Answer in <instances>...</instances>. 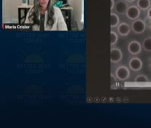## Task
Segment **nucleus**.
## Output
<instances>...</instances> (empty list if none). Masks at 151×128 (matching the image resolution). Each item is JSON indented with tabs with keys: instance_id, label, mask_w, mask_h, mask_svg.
Here are the masks:
<instances>
[{
	"instance_id": "obj_9",
	"label": "nucleus",
	"mask_w": 151,
	"mask_h": 128,
	"mask_svg": "<svg viewBox=\"0 0 151 128\" xmlns=\"http://www.w3.org/2000/svg\"><path fill=\"white\" fill-rule=\"evenodd\" d=\"M150 0H137V5L142 10H147L150 7Z\"/></svg>"
},
{
	"instance_id": "obj_5",
	"label": "nucleus",
	"mask_w": 151,
	"mask_h": 128,
	"mask_svg": "<svg viewBox=\"0 0 151 128\" xmlns=\"http://www.w3.org/2000/svg\"><path fill=\"white\" fill-rule=\"evenodd\" d=\"M122 59V51L118 48H112L110 52V60L112 63H117Z\"/></svg>"
},
{
	"instance_id": "obj_13",
	"label": "nucleus",
	"mask_w": 151,
	"mask_h": 128,
	"mask_svg": "<svg viewBox=\"0 0 151 128\" xmlns=\"http://www.w3.org/2000/svg\"><path fill=\"white\" fill-rule=\"evenodd\" d=\"M110 38H111V45H115L118 41V36L114 31H111L110 33Z\"/></svg>"
},
{
	"instance_id": "obj_15",
	"label": "nucleus",
	"mask_w": 151,
	"mask_h": 128,
	"mask_svg": "<svg viewBox=\"0 0 151 128\" xmlns=\"http://www.w3.org/2000/svg\"><path fill=\"white\" fill-rule=\"evenodd\" d=\"M147 17H148V18L151 20V7L150 8H149L148 9H147Z\"/></svg>"
},
{
	"instance_id": "obj_18",
	"label": "nucleus",
	"mask_w": 151,
	"mask_h": 128,
	"mask_svg": "<svg viewBox=\"0 0 151 128\" xmlns=\"http://www.w3.org/2000/svg\"><path fill=\"white\" fill-rule=\"evenodd\" d=\"M150 67H151V60H150Z\"/></svg>"
},
{
	"instance_id": "obj_6",
	"label": "nucleus",
	"mask_w": 151,
	"mask_h": 128,
	"mask_svg": "<svg viewBox=\"0 0 151 128\" xmlns=\"http://www.w3.org/2000/svg\"><path fill=\"white\" fill-rule=\"evenodd\" d=\"M129 67L132 71L137 72L142 67V62L138 57H133L129 62Z\"/></svg>"
},
{
	"instance_id": "obj_14",
	"label": "nucleus",
	"mask_w": 151,
	"mask_h": 128,
	"mask_svg": "<svg viewBox=\"0 0 151 128\" xmlns=\"http://www.w3.org/2000/svg\"><path fill=\"white\" fill-rule=\"evenodd\" d=\"M116 85V77L113 74H111V87L114 88Z\"/></svg>"
},
{
	"instance_id": "obj_17",
	"label": "nucleus",
	"mask_w": 151,
	"mask_h": 128,
	"mask_svg": "<svg viewBox=\"0 0 151 128\" xmlns=\"http://www.w3.org/2000/svg\"><path fill=\"white\" fill-rule=\"evenodd\" d=\"M125 1H127V2H133L135 0H125Z\"/></svg>"
},
{
	"instance_id": "obj_4",
	"label": "nucleus",
	"mask_w": 151,
	"mask_h": 128,
	"mask_svg": "<svg viewBox=\"0 0 151 128\" xmlns=\"http://www.w3.org/2000/svg\"><path fill=\"white\" fill-rule=\"evenodd\" d=\"M142 47L140 44V43L137 41H132L128 44L127 50L131 55H137L141 52Z\"/></svg>"
},
{
	"instance_id": "obj_1",
	"label": "nucleus",
	"mask_w": 151,
	"mask_h": 128,
	"mask_svg": "<svg viewBox=\"0 0 151 128\" xmlns=\"http://www.w3.org/2000/svg\"><path fill=\"white\" fill-rule=\"evenodd\" d=\"M126 15L127 18L131 20H135L138 19L140 15V10L137 6L132 5L128 7L127 12H126Z\"/></svg>"
},
{
	"instance_id": "obj_2",
	"label": "nucleus",
	"mask_w": 151,
	"mask_h": 128,
	"mask_svg": "<svg viewBox=\"0 0 151 128\" xmlns=\"http://www.w3.org/2000/svg\"><path fill=\"white\" fill-rule=\"evenodd\" d=\"M130 75L129 69L125 66H120L117 67L115 71V75L119 80H126L128 79Z\"/></svg>"
},
{
	"instance_id": "obj_16",
	"label": "nucleus",
	"mask_w": 151,
	"mask_h": 128,
	"mask_svg": "<svg viewBox=\"0 0 151 128\" xmlns=\"http://www.w3.org/2000/svg\"><path fill=\"white\" fill-rule=\"evenodd\" d=\"M111 1V7H110V9H113L114 8V5H115V3H114V0H110Z\"/></svg>"
},
{
	"instance_id": "obj_11",
	"label": "nucleus",
	"mask_w": 151,
	"mask_h": 128,
	"mask_svg": "<svg viewBox=\"0 0 151 128\" xmlns=\"http://www.w3.org/2000/svg\"><path fill=\"white\" fill-rule=\"evenodd\" d=\"M142 47L146 52H151V37H147L144 39Z\"/></svg>"
},
{
	"instance_id": "obj_10",
	"label": "nucleus",
	"mask_w": 151,
	"mask_h": 128,
	"mask_svg": "<svg viewBox=\"0 0 151 128\" xmlns=\"http://www.w3.org/2000/svg\"><path fill=\"white\" fill-rule=\"evenodd\" d=\"M119 25V17L116 13L111 12L110 15V25L111 28H115Z\"/></svg>"
},
{
	"instance_id": "obj_7",
	"label": "nucleus",
	"mask_w": 151,
	"mask_h": 128,
	"mask_svg": "<svg viewBox=\"0 0 151 128\" xmlns=\"http://www.w3.org/2000/svg\"><path fill=\"white\" fill-rule=\"evenodd\" d=\"M128 8V5L125 1L124 0H119L116 3L115 5H114V9H115V12H116L118 14L122 15L124 13H126L127 12V9Z\"/></svg>"
},
{
	"instance_id": "obj_8",
	"label": "nucleus",
	"mask_w": 151,
	"mask_h": 128,
	"mask_svg": "<svg viewBox=\"0 0 151 128\" xmlns=\"http://www.w3.org/2000/svg\"><path fill=\"white\" fill-rule=\"evenodd\" d=\"M118 33L122 36H127L128 34L130 33L131 28L130 26L126 23H122L118 25L117 27Z\"/></svg>"
},
{
	"instance_id": "obj_3",
	"label": "nucleus",
	"mask_w": 151,
	"mask_h": 128,
	"mask_svg": "<svg viewBox=\"0 0 151 128\" xmlns=\"http://www.w3.org/2000/svg\"><path fill=\"white\" fill-rule=\"evenodd\" d=\"M146 25L142 20L137 19L134 20L132 24V29L133 32L137 34H141L145 31Z\"/></svg>"
},
{
	"instance_id": "obj_19",
	"label": "nucleus",
	"mask_w": 151,
	"mask_h": 128,
	"mask_svg": "<svg viewBox=\"0 0 151 128\" xmlns=\"http://www.w3.org/2000/svg\"><path fill=\"white\" fill-rule=\"evenodd\" d=\"M150 31H151V27H150Z\"/></svg>"
},
{
	"instance_id": "obj_12",
	"label": "nucleus",
	"mask_w": 151,
	"mask_h": 128,
	"mask_svg": "<svg viewBox=\"0 0 151 128\" xmlns=\"http://www.w3.org/2000/svg\"><path fill=\"white\" fill-rule=\"evenodd\" d=\"M136 83H147L148 82V78L145 75H139L134 79Z\"/></svg>"
}]
</instances>
